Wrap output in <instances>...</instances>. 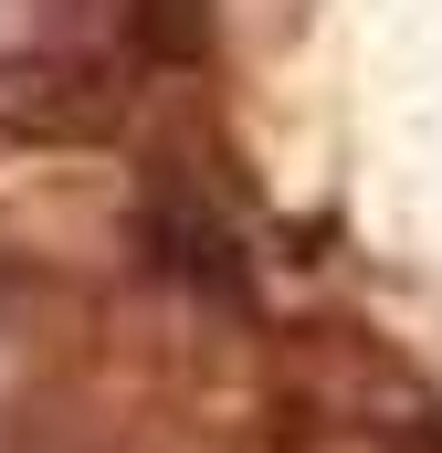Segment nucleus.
I'll list each match as a JSON object with an SVG mask.
<instances>
[{
	"mask_svg": "<svg viewBox=\"0 0 442 453\" xmlns=\"http://www.w3.org/2000/svg\"><path fill=\"white\" fill-rule=\"evenodd\" d=\"M0 348L11 369H116L126 358V274L74 242L0 232Z\"/></svg>",
	"mask_w": 442,
	"mask_h": 453,
	"instance_id": "2",
	"label": "nucleus"
},
{
	"mask_svg": "<svg viewBox=\"0 0 442 453\" xmlns=\"http://www.w3.org/2000/svg\"><path fill=\"white\" fill-rule=\"evenodd\" d=\"M137 411L106 369H11L0 380V453H126Z\"/></svg>",
	"mask_w": 442,
	"mask_h": 453,
	"instance_id": "3",
	"label": "nucleus"
},
{
	"mask_svg": "<svg viewBox=\"0 0 442 453\" xmlns=\"http://www.w3.org/2000/svg\"><path fill=\"white\" fill-rule=\"evenodd\" d=\"M148 116V74L116 42L11 32L0 42V158H126Z\"/></svg>",
	"mask_w": 442,
	"mask_h": 453,
	"instance_id": "1",
	"label": "nucleus"
}]
</instances>
